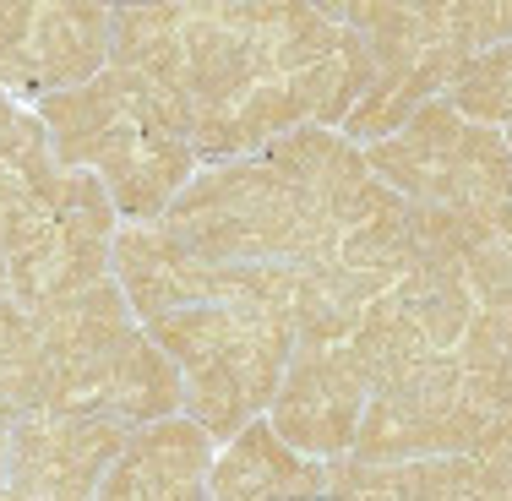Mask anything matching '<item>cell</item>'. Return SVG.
<instances>
[{"mask_svg":"<svg viewBox=\"0 0 512 501\" xmlns=\"http://www.w3.org/2000/svg\"><path fill=\"white\" fill-rule=\"evenodd\" d=\"M115 202L93 169H55L28 197L0 202V267L22 311H44L109 278Z\"/></svg>","mask_w":512,"mask_h":501,"instance_id":"1","label":"cell"},{"mask_svg":"<svg viewBox=\"0 0 512 501\" xmlns=\"http://www.w3.org/2000/svg\"><path fill=\"white\" fill-rule=\"evenodd\" d=\"M365 164L387 191L420 207H485L512 191L507 131L463 120L453 99H431L404 131L371 142Z\"/></svg>","mask_w":512,"mask_h":501,"instance_id":"2","label":"cell"},{"mask_svg":"<svg viewBox=\"0 0 512 501\" xmlns=\"http://www.w3.org/2000/svg\"><path fill=\"white\" fill-rule=\"evenodd\" d=\"M485 436V420L463 403V365L458 354H431L404 382L376 387L365 398L360 431L349 458L360 463H420L474 452Z\"/></svg>","mask_w":512,"mask_h":501,"instance_id":"3","label":"cell"},{"mask_svg":"<svg viewBox=\"0 0 512 501\" xmlns=\"http://www.w3.org/2000/svg\"><path fill=\"white\" fill-rule=\"evenodd\" d=\"M365 398H371V382L360 376L355 354L344 344L338 349H295L267 425L300 458L333 463V458H349V447H355Z\"/></svg>","mask_w":512,"mask_h":501,"instance_id":"4","label":"cell"},{"mask_svg":"<svg viewBox=\"0 0 512 501\" xmlns=\"http://www.w3.org/2000/svg\"><path fill=\"white\" fill-rule=\"evenodd\" d=\"M126 425L115 420H66V414H28L6 436V491L93 501L109 463L126 447Z\"/></svg>","mask_w":512,"mask_h":501,"instance_id":"5","label":"cell"},{"mask_svg":"<svg viewBox=\"0 0 512 501\" xmlns=\"http://www.w3.org/2000/svg\"><path fill=\"white\" fill-rule=\"evenodd\" d=\"M115 284L126 289V305L142 327L158 322L169 311H186V305H207V300H224V262H207L197 246L153 224H131L115 229Z\"/></svg>","mask_w":512,"mask_h":501,"instance_id":"6","label":"cell"},{"mask_svg":"<svg viewBox=\"0 0 512 501\" xmlns=\"http://www.w3.org/2000/svg\"><path fill=\"white\" fill-rule=\"evenodd\" d=\"M213 436L197 420H169L142 425L126 436L120 458L109 463L93 501H213L207 474H213Z\"/></svg>","mask_w":512,"mask_h":501,"instance_id":"7","label":"cell"},{"mask_svg":"<svg viewBox=\"0 0 512 501\" xmlns=\"http://www.w3.org/2000/svg\"><path fill=\"white\" fill-rule=\"evenodd\" d=\"M186 99L197 115H235L256 93V55L240 28V6H186Z\"/></svg>","mask_w":512,"mask_h":501,"instance_id":"8","label":"cell"},{"mask_svg":"<svg viewBox=\"0 0 512 501\" xmlns=\"http://www.w3.org/2000/svg\"><path fill=\"white\" fill-rule=\"evenodd\" d=\"M109 66V6L93 0H55L33 11V50L22 99H50L93 82Z\"/></svg>","mask_w":512,"mask_h":501,"instance_id":"9","label":"cell"},{"mask_svg":"<svg viewBox=\"0 0 512 501\" xmlns=\"http://www.w3.org/2000/svg\"><path fill=\"white\" fill-rule=\"evenodd\" d=\"M213 501H322V463L278 442L267 420H251L207 474Z\"/></svg>","mask_w":512,"mask_h":501,"instance_id":"10","label":"cell"},{"mask_svg":"<svg viewBox=\"0 0 512 501\" xmlns=\"http://www.w3.org/2000/svg\"><path fill=\"white\" fill-rule=\"evenodd\" d=\"M186 403V376L153 344L148 333H131L126 349L104 365V387H99V420H115L126 431L158 425Z\"/></svg>","mask_w":512,"mask_h":501,"instance_id":"11","label":"cell"},{"mask_svg":"<svg viewBox=\"0 0 512 501\" xmlns=\"http://www.w3.org/2000/svg\"><path fill=\"white\" fill-rule=\"evenodd\" d=\"M387 295L409 311V322L420 327L436 354H453L463 344V333H469L474 311H480L469 295V278H463V256L442 251V246L414 251V262L404 267V278Z\"/></svg>","mask_w":512,"mask_h":501,"instance_id":"12","label":"cell"},{"mask_svg":"<svg viewBox=\"0 0 512 501\" xmlns=\"http://www.w3.org/2000/svg\"><path fill=\"white\" fill-rule=\"evenodd\" d=\"M387 289L371 278L349 273L338 256L300 267L295 278V349H338L360 327L365 305L382 300Z\"/></svg>","mask_w":512,"mask_h":501,"instance_id":"13","label":"cell"},{"mask_svg":"<svg viewBox=\"0 0 512 501\" xmlns=\"http://www.w3.org/2000/svg\"><path fill=\"white\" fill-rule=\"evenodd\" d=\"M186 6H109V66L137 71L164 93H186Z\"/></svg>","mask_w":512,"mask_h":501,"instance_id":"14","label":"cell"},{"mask_svg":"<svg viewBox=\"0 0 512 501\" xmlns=\"http://www.w3.org/2000/svg\"><path fill=\"white\" fill-rule=\"evenodd\" d=\"M349 354H355V365H360V376L371 382V393L376 387H393V382H404L409 371H420L425 360H431V344H425V333L409 322V311L398 305L393 295H382V300H371L365 305V316H360V327L349 333Z\"/></svg>","mask_w":512,"mask_h":501,"instance_id":"15","label":"cell"},{"mask_svg":"<svg viewBox=\"0 0 512 501\" xmlns=\"http://www.w3.org/2000/svg\"><path fill=\"white\" fill-rule=\"evenodd\" d=\"M186 409L213 442H235V436L256 420V403L246 393V382H240L224 360H207L197 371H186Z\"/></svg>","mask_w":512,"mask_h":501,"instance_id":"16","label":"cell"},{"mask_svg":"<svg viewBox=\"0 0 512 501\" xmlns=\"http://www.w3.org/2000/svg\"><path fill=\"white\" fill-rule=\"evenodd\" d=\"M142 333H148L153 344L180 365V376H186V371H197V365H207V360H218V354H224L229 311H224V300L186 305V311H169V316H158V322H148Z\"/></svg>","mask_w":512,"mask_h":501,"instance_id":"17","label":"cell"},{"mask_svg":"<svg viewBox=\"0 0 512 501\" xmlns=\"http://www.w3.org/2000/svg\"><path fill=\"white\" fill-rule=\"evenodd\" d=\"M447 99L463 120L474 126H512V44H496V50L474 55L463 66V77L447 88Z\"/></svg>","mask_w":512,"mask_h":501,"instance_id":"18","label":"cell"},{"mask_svg":"<svg viewBox=\"0 0 512 501\" xmlns=\"http://www.w3.org/2000/svg\"><path fill=\"white\" fill-rule=\"evenodd\" d=\"M322 501H414V463H322Z\"/></svg>","mask_w":512,"mask_h":501,"instance_id":"19","label":"cell"},{"mask_svg":"<svg viewBox=\"0 0 512 501\" xmlns=\"http://www.w3.org/2000/svg\"><path fill=\"white\" fill-rule=\"evenodd\" d=\"M6 436H11V425H0V501H6Z\"/></svg>","mask_w":512,"mask_h":501,"instance_id":"20","label":"cell"},{"mask_svg":"<svg viewBox=\"0 0 512 501\" xmlns=\"http://www.w3.org/2000/svg\"><path fill=\"white\" fill-rule=\"evenodd\" d=\"M507 197H512V191H507Z\"/></svg>","mask_w":512,"mask_h":501,"instance_id":"21","label":"cell"}]
</instances>
